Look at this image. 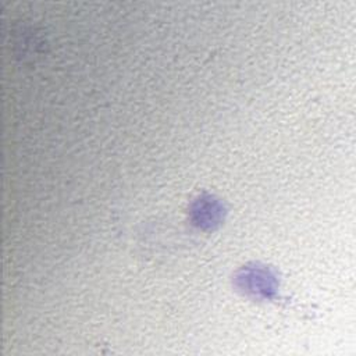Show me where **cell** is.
<instances>
[{
	"label": "cell",
	"instance_id": "6da1fadb",
	"mask_svg": "<svg viewBox=\"0 0 356 356\" xmlns=\"http://www.w3.org/2000/svg\"><path fill=\"white\" fill-rule=\"evenodd\" d=\"M238 289L253 299H270L275 295L278 281L275 274L260 264H249L242 267L235 278Z\"/></svg>",
	"mask_w": 356,
	"mask_h": 356
},
{
	"label": "cell",
	"instance_id": "7a4b0ae2",
	"mask_svg": "<svg viewBox=\"0 0 356 356\" xmlns=\"http://www.w3.org/2000/svg\"><path fill=\"white\" fill-rule=\"evenodd\" d=\"M224 206L213 195L197 196L189 207V218L192 224L200 229L210 231L217 228L224 220Z\"/></svg>",
	"mask_w": 356,
	"mask_h": 356
}]
</instances>
